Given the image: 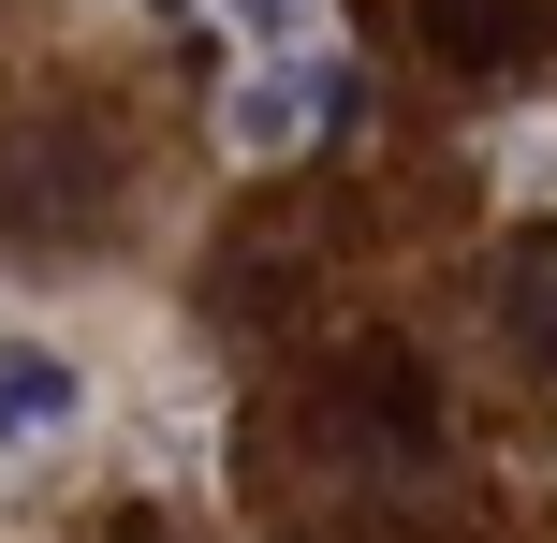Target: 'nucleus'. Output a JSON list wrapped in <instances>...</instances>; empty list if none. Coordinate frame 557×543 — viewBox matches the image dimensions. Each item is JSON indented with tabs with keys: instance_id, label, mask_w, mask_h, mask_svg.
Instances as JSON below:
<instances>
[{
	"instance_id": "423d86ee",
	"label": "nucleus",
	"mask_w": 557,
	"mask_h": 543,
	"mask_svg": "<svg viewBox=\"0 0 557 543\" xmlns=\"http://www.w3.org/2000/svg\"><path fill=\"white\" fill-rule=\"evenodd\" d=\"M117 543H162V529H117Z\"/></svg>"
},
{
	"instance_id": "f257e3e1",
	"label": "nucleus",
	"mask_w": 557,
	"mask_h": 543,
	"mask_svg": "<svg viewBox=\"0 0 557 543\" xmlns=\"http://www.w3.org/2000/svg\"><path fill=\"white\" fill-rule=\"evenodd\" d=\"M352 133V59H250L235 74V103H221V147L235 162H294V147H337Z\"/></svg>"
},
{
	"instance_id": "7ed1b4c3",
	"label": "nucleus",
	"mask_w": 557,
	"mask_h": 543,
	"mask_svg": "<svg viewBox=\"0 0 557 543\" xmlns=\"http://www.w3.org/2000/svg\"><path fill=\"white\" fill-rule=\"evenodd\" d=\"M74 411H88V382L59 368L45 338H0V456H15V441H59Z\"/></svg>"
},
{
	"instance_id": "f03ea898",
	"label": "nucleus",
	"mask_w": 557,
	"mask_h": 543,
	"mask_svg": "<svg viewBox=\"0 0 557 543\" xmlns=\"http://www.w3.org/2000/svg\"><path fill=\"white\" fill-rule=\"evenodd\" d=\"M425 45L470 59V74H499V59H543L557 45V0H425Z\"/></svg>"
},
{
	"instance_id": "39448f33",
	"label": "nucleus",
	"mask_w": 557,
	"mask_h": 543,
	"mask_svg": "<svg viewBox=\"0 0 557 543\" xmlns=\"http://www.w3.org/2000/svg\"><path fill=\"white\" fill-rule=\"evenodd\" d=\"M221 15H235V29H264V45H294V29H308V0H221Z\"/></svg>"
},
{
	"instance_id": "20e7f679",
	"label": "nucleus",
	"mask_w": 557,
	"mask_h": 543,
	"mask_svg": "<svg viewBox=\"0 0 557 543\" xmlns=\"http://www.w3.org/2000/svg\"><path fill=\"white\" fill-rule=\"evenodd\" d=\"M499 323H513L529 368H557V235H513L499 250Z\"/></svg>"
}]
</instances>
